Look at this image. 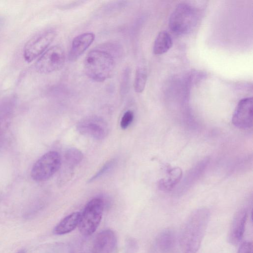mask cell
I'll list each match as a JSON object with an SVG mask.
<instances>
[{
	"label": "cell",
	"instance_id": "obj_8",
	"mask_svg": "<svg viewBox=\"0 0 253 253\" xmlns=\"http://www.w3.org/2000/svg\"><path fill=\"white\" fill-rule=\"evenodd\" d=\"M77 128L81 134L97 140L103 139L108 133L107 124L97 116L84 119L78 124Z\"/></svg>",
	"mask_w": 253,
	"mask_h": 253
},
{
	"label": "cell",
	"instance_id": "obj_6",
	"mask_svg": "<svg viewBox=\"0 0 253 253\" xmlns=\"http://www.w3.org/2000/svg\"><path fill=\"white\" fill-rule=\"evenodd\" d=\"M56 35L54 30H48L31 38L24 47L25 60L31 62L41 55L53 42Z\"/></svg>",
	"mask_w": 253,
	"mask_h": 253
},
{
	"label": "cell",
	"instance_id": "obj_2",
	"mask_svg": "<svg viewBox=\"0 0 253 253\" xmlns=\"http://www.w3.org/2000/svg\"><path fill=\"white\" fill-rule=\"evenodd\" d=\"M115 67V58L107 51L96 48L89 52L84 60V69L91 80L102 82L110 78Z\"/></svg>",
	"mask_w": 253,
	"mask_h": 253
},
{
	"label": "cell",
	"instance_id": "obj_3",
	"mask_svg": "<svg viewBox=\"0 0 253 253\" xmlns=\"http://www.w3.org/2000/svg\"><path fill=\"white\" fill-rule=\"evenodd\" d=\"M197 20L196 9L188 3H181L177 5L171 13L169 27L175 33L186 34L193 29Z\"/></svg>",
	"mask_w": 253,
	"mask_h": 253
},
{
	"label": "cell",
	"instance_id": "obj_14",
	"mask_svg": "<svg viewBox=\"0 0 253 253\" xmlns=\"http://www.w3.org/2000/svg\"><path fill=\"white\" fill-rule=\"evenodd\" d=\"M156 243L157 247L161 252H170L175 246L176 237L174 232L170 229L163 230L158 235Z\"/></svg>",
	"mask_w": 253,
	"mask_h": 253
},
{
	"label": "cell",
	"instance_id": "obj_20",
	"mask_svg": "<svg viewBox=\"0 0 253 253\" xmlns=\"http://www.w3.org/2000/svg\"><path fill=\"white\" fill-rule=\"evenodd\" d=\"M115 160H111L107 162L89 180L88 182H92L102 175H104L108 171H109L114 166Z\"/></svg>",
	"mask_w": 253,
	"mask_h": 253
},
{
	"label": "cell",
	"instance_id": "obj_11",
	"mask_svg": "<svg viewBox=\"0 0 253 253\" xmlns=\"http://www.w3.org/2000/svg\"><path fill=\"white\" fill-rule=\"evenodd\" d=\"M116 244V235L113 230H102L96 235L94 240L92 253H112Z\"/></svg>",
	"mask_w": 253,
	"mask_h": 253
},
{
	"label": "cell",
	"instance_id": "obj_18",
	"mask_svg": "<svg viewBox=\"0 0 253 253\" xmlns=\"http://www.w3.org/2000/svg\"><path fill=\"white\" fill-rule=\"evenodd\" d=\"M98 48L104 50L111 54L115 58L122 54L121 46L116 42H108L100 45Z\"/></svg>",
	"mask_w": 253,
	"mask_h": 253
},
{
	"label": "cell",
	"instance_id": "obj_4",
	"mask_svg": "<svg viewBox=\"0 0 253 253\" xmlns=\"http://www.w3.org/2000/svg\"><path fill=\"white\" fill-rule=\"evenodd\" d=\"M103 209L104 202L100 198L93 199L86 205L78 224L83 235L89 236L96 231L101 222Z\"/></svg>",
	"mask_w": 253,
	"mask_h": 253
},
{
	"label": "cell",
	"instance_id": "obj_12",
	"mask_svg": "<svg viewBox=\"0 0 253 253\" xmlns=\"http://www.w3.org/2000/svg\"><path fill=\"white\" fill-rule=\"evenodd\" d=\"M95 35L87 32L76 36L72 41L68 54V59L71 62L77 60L90 46L94 41Z\"/></svg>",
	"mask_w": 253,
	"mask_h": 253
},
{
	"label": "cell",
	"instance_id": "obj_19",
	"mask_svg": "<svg viewBox=\"0 0 253 253\" xmlns=\"http://www.w3.org/2000/svg\"><path fill=\"white\" fill-rule=\"evenodd\" d=\"M130 70L129 67H126L122 75L120 90L123 94L128 92L130 86Z\"/></svg>",
	"mask_w": 253,
	"mask_h": 253
},
{
	"label": "cell",
	"instance_id": "obj_24",
	"mask_svg": "<svg viewBox=\"0 0 253 253\" xmlns=\"http://www.w3.org/2000/svg\"><path fill=\"white\" fill-rule=\"evenodd\" d=\"M16 253H26V250H19L18 252Z\"/></svg>",
	"mask_w": 253,
	"mask_h": 253
},
{
	"label": "cell",
	"instance_id": "obj_5",
	"mask_svg": "<svg viewBox=\"0 0 253 253\" xmlns=\"http://www.w3.org/2000/svg\"><path fill=\"white\" fill-rule=\"evenodd\" d=\"M61 164V157L57 152H48L35 163L31 170V177L36 181L46 180L58 171Z\"/></svg>",
	"mask_w": 253,
	"mask_h": 253
},
{
	"label": "cell",
	"instance_id": "obj_22",
	"mask_svg": "<svg viewBox=\"0 0 253 253\" xmlns=\"http://www.w3.org/2000/svg\"><path fill=\"white\" fill-rule=\"evenodd\" d=\"M253 249L252 243L246 241L240 245L237 253H253Z\"/></svg>",
	"mask_w": 253,
	"mask_h": 253
},
{
	"label": "cell",
	"instance_id": "obj_15",
	"mask_svg": "<svg viewBox=\"0 0 253 253\" xmlns=\"http://www.w3.org/2000/svg\"><path fill=\"white\" fill-rule=\"evenodd\" d=\"M172 44L170 35L165 31L160 32L157 35L153 45V53L160 55L167 52Z\"/></svg>",
	"mask_w": 253,
	"mask_h": 253
},
{
	"label": "cell",
	"instance_id": "obj_21",
	"mask_svg": "<svg viewBox=\"0 0 253 253\" xmlns=\"http://www.w3.org/2000/svg\"><path fill=\"white\" fill-rule=\"evenodd\" d=\"M134 114L132 111L127 110L123 115L121 121V127L122 129H126L132 123Z\"/></svg>",
	"mask_w": 253,
	"mask_h": 253
},
{
	"label": "cell",
	"instance_id": "obj_17",
	"mask_svg": "<svg viewBox=\"0 0 253 253\" xmlns=\"http://www.w3.org/2000/svg\"><path fill=\"white\" fill-rule=\"evenodd\" d=\"M83 155L76 148L69 149L65 153L64 160L66 165L71 168L78 165L83 160Z\"/></svg>",
	"mask_w": 253,
	"mask_h": 253
},
{
	"label": "cell",
	"instance_id": "obj_13",
	"mask_svg": "<svg viewBox=\"0 0 253 253\" xmlns=\"http://www.w3.org/2000/svg\"><path fill=\"white\" fill-rule=\"evenodd\" d=\"M80 216L79 212H74L68 215L55 227L53 233L56 235H63L72 232L78 225Z\"/></svg>",
	"mask_w": 253,
	"mask_h": 253
},
{
	"label": "cell",
	"instance_id": "obj_7",
	"mask_svg": "<svg viewBox=\"0 0 253 253\" xmlns=\"http://www.w3.org/2000/svg\"><path fill=\"white\" fill-rule=\"evenodd\" d=\"M65 61L63 47L54 45L46 50L37 60L36 69L40 73L48 74L62 67Z\"/></svg>",
	"mask_w": 253,
	"mask_h": 253
},
{
	"label": "cell",
	"instance_id": "obj_1",
	"mask_svg": "<svg viewBox=\"0 0 253 253\" xmlns=\"http://www.w3.org/2000/svg\"><path fill=\"white\" fill-rule=\"evenodd\" d=\"M210 213L206 208L193 211L186 220L182 228L179 243L183 253H197L210 220Z\"/></svg>",
	"mask_w": 253,
	"mask_h": 253
},
{
	"label": "cell",
	"instance_id": "obj_16",
	"mask_svg": "<svg viewBox=\"0 0 253 253\" xmlns=\"http://www.w3.org/2000/svg\"><path fill=\"white\" fill-rule=\"evenodd\" d=\"M147 79L146 69L142 67H138L136 70L134 81V89L136 92L141 93L144 89Z\"/></svg>",
	"mask_w": 253,
	"mask_h": 253
},
{
	"label": "cell",
	"instance_id": "obj_23",
	"mask_svg": "<svg viewBox=\"0 0 253 253\" xmlns=\"http://www.w3.org/2000/svg\"><path fill=\"white\" fill-rule=\"evenodd\" d=\"M126 246L127 249L128 250V253H134L136 251L137 247V243L133 239L128 240Z\"/></svg>",
	"mask_w": 253,
	"mask_h": 253
},
{
	"label": "cell",
	"instance_id": "obj_10",
	"mask_svg": "<svg viewBox=\"0 0 253 253\" xmlns=\"http://www.w3.org/2000/svg\"><path fill=\"white\" fill-rule=\"evenodd\" d=\"M248 209L242 208L235 214L228 233V241L232 245L240 243L244 234L248 217Z\"/></svg>",
	"mask_w": 253,
	"mask_h": 253
},
{
	"label": "cell",
	"instance_id": "obj_9",
	"mask_svg": "<svg viewBox=\"0 0 253 253\" xmlns=\"http://www.w3.org/2000/svg\"><path fill=\"white\" fill-rule=\"evenodd\" d=\"M232 122L239 128L248 129L252 126V97L245 98L239 101L233 113Z\"/></svg>",
	"mask_w": 253,
	"mask_h": 253
}]
</instances>
